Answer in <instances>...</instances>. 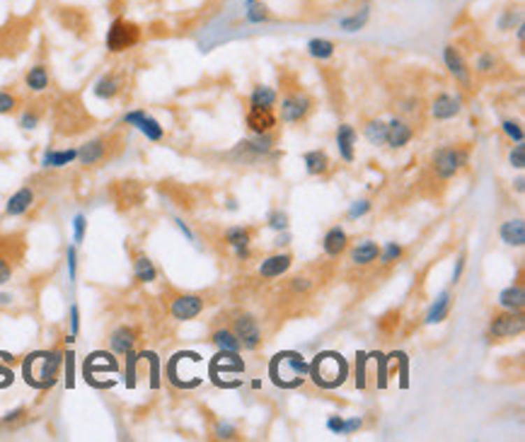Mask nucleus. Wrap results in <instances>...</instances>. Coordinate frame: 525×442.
<instances>
[{"instance_id":"nucleus-33","label":"nucleus","mask_w":525,"mask_h":442,"mask_svg":"<svg viewBox=\"0 0 525 442\" xmlns=\"http://www.w3.org/2000/svg\"><path fill=\"white\" fill-rule=\"evenodd\" d=\"M213 344L218 346V351H225V353H240V348H243V344H240V339L235 336V331H230V329L213 331Z\"/></svg>"},{"instance_id":"nucleus-42","label":"nucleus","mask_w":525,"mask_h":442,"mask_svg":"<svg viewBox=\"0 0 525 442\" xmlns=\"http://www.w3.org/2000/svg\"><path fill=\"white\" fill-rule=\"evenodd\" d=\"M371 208H373V203L368 201V198H359V201H354L349 206V210H346V218L359 220V218H364V215H368Z\"/></svg>"},{"instance_id":"nucleus-38","label":"nucleus","mask_w":525,"mask_h":442,"mask_svg":"<svg viewBox=\"0 0 525 442\" xmlns=\"http://www.w3.org/2000/svg\"><path fill=\"white\" fill-rule=\"evenodd\" d=\"M245 20H247L250 24H261L269 20V8H266L261 0H257V3L247 5V13H245Z\"/></svg>"},{"instance_id":"nucleus-31","label":"nucleus","mask_w":525,"mask_h":442,"mask_svg":"<svg viewBox=\"0 0 525 442\" xmlns=\"http://www.w3.org/2000/svg\"><path fill=\"white\" fill-rule=\"evenodd\" d=\"M278 94L274 87L269 85H257L250 94V107H261V109H274Z\"/></svg>"},{"instance_id":"nucleus-17","label":"nucleus","mask_w":525,"mask_h":442,"mask_svg":"<svg viewBox=\"0 0 525 442\" xmlns=\"http://www.w3.org/2000/svg\"><path fill=\"white\" fill-rule=\"evenodd\" d=\"M356 128L349 124H341L337 128V150H339V157L344 162H354L356 157Z\"/></svg>"},{"instance_id":"nucleus-63","label":"nucleus","mask_w":525,"mask_h":442,"mask_svg":"<svg viewBox=\"0 0 525 442\" xmlns=\"http://www.w3.org/2000/svg\"><path fill=\"white\" fill-rule=\"evenodd\" d=\"M252 389H261V380H254V382H252Z\"/></svg>"},{"instance_id":"nucleus-37","label":"nucleus","mask_w":525,"mask_h":442,"mask_svg":"<svg viewBox=\"0 0 525 442\" xmlns=\"http://www.w3.org/2000/svg\"><path fill=\"white\" fill-rule=\"evenodd\" d=\"M404 254L402 244H397V242H385V244L380 246V254H377V259H380L382 266H392L395 261H400Z\"/></svg>"},{"instance_id":"nucleus-11","label":"nucleus","mask_w":525,"mask_h":442,"mask_svg":"<svg viewBox=\"0 0 525 442\" xmlns=\"http://www.w3.org/2000/svg\"><path fill=\"white\" fill-rule=\"evenodd\" d=\"M460 112H463V99L453 97L448 92H440L431 102V117L436 121H450L458 117Z\"/></svg>"},{"instance_id":"nucleus-20","label":"nucleus","mask_w":525,"mask_h":442,"mask_svg":"<svg viewBox=\"0 0 525 442\" xmlns=\"http://www.w3.org/2000/svg\"><path fill=\"white\" fill-rule=\"evenodd\" d=\"M498 235H501V242L508 246H523L525 244V223L521 218H511L506 223H501L498 228Z\"/></svg>"},{"instance_id":"nucleus-32","label":"nucleus","mask_w":525,"mask_h":442,"mask_svg":"<svg viewBox=\"0 0 525 442\" xmlns=\"http://www.w3.org/2000/svg\"><path fill=\"white\" fill-rule=\"evenodd\" d=\"M371 20V10L368 8H361L359 13L354 15H346V17L339 20V29L341 31H349V34H356V31H361L368 24Z\"/></svg>"},{"instance_id":"nucleus-6","label":"nucleus","mask_w":525,"mask_h":442,"mask_svg":"<svg viewBox=\"0 0 525 442\" xmlns=\"http://www.w3.org/2000/svg\"><path fill=\"white\" fill-rule=\"evenodd\" d=\"M312 109V99L308 97L305 92H293L286 94L281 99V121L283 124H298L310 114Z\"/></svg>"},{"instance_id":"nucleus-43","label":"nucleus","mask_w":525,"mask_h":442,"mask_svg":"<svg viewBox=\"0 0 525 442\" xmlns=\"http://www.w3.org/2000/svg\"><path fill=\"white\" fill-rule=\"evenodd\" d=\"M269 228L274 233H288V215L283 210H271L269 213Z\"/></svg>"},{"instance_id":"nucleus-7","label":"nucleus","mask_w":525,"mask_h":442,"mask_svg":"<svg viewBox=\"0 0 525 442\" xmlns=\"http://www.w3.org/2000/svg\"><path fill=\"white\" fill-rule=\"evenodd\" d=\"M525 329V319L521 312H506L496 314L489 324V334L494 339H513V336H521Z\"/></svg>"},{"instance_id":"nucleus-45","label":"nucleus","mask_w":525,"mask_h":442,"mask_svg":"<svg viewBox=\"0 0 525 442\" xmlns=\"http://www.w3.org/2000/svg\"><path fill=\"white\" fill-rule=\"evenodd\" d=\"M508 162H511L513 170H523L525 167V145L523 143L513 145V150L508 152Z\"/></svg>"},{"instance_id":"nucleus-58","label":"nucleus","mask_w":525,"mask_h":442,"mask_svg":"<svg viewBox=\"0 0 525 442\" xmlns=\"http://www.w3.org/2000/svg\"><path fill=\"white\" fill-rule=\"evenodd\" d=\"M235 256H238L240 261H247L250 256H252V251H250V246H243V249H235Z\"/></svg>"},{"instance_id":"nucleus-4","label":"nucleus","mask_w":525,"mask_h":442,"mask_svg":"<svg viewBox=\"0 0 525 442\" xmlns=\"http://www.w3.org/2000/svg\"><path fill=\"white\" fill-rule=\"evenodd\" d=\"M141 41V27L126 17H117L107 29V49L112 54H124Z\"/></svg>"},{"instance_id":"nucleus-57","label":"nucleus","mask_w":525,"mask_h":442,"mask_svg":"<svg viewBox=\"0 0 525 442\" xmlns=\"http://www.w3.org/2000/svg\"><path fill=\"white\" fill-rule=\"evenodd\" d=\"M20 415H24V408H22V406L15 408V411H10L8 415H3V423H13V420H17Z\"/></svg>"},{"instance_id":"nucleus-29","label":"nucleus","mask_w":525,"mask_h":442,"mask_svg":"<svg viewBox=\"0 0 525 442\" xmlns=\"http://www.w3.org/2000/svg\"><path fill=\"white\" fill-rule=\"evenodd\" d=\"M303 165H305V172L312 177H319L329 170V157L324 150H310L303 155Z\"/></svg>"},{"instance_id":"nucleus-40","label":"nucleus","mask_w":525,"mask_h":442,"mask_svg":"<svg viewBox=\"0 0 525 442\" xmlns=\"http://www.w3.org/2000/svg\"><path fill=\"white\" fill-rule=\"evenodd\" d=\"M501 131L506 133L508 140H513V143H523L525 140V133H523V126L521 121H513V119H506L501 124Z\"/></svg>"},{"instance_id":"nucleus-34","label":"nucleus","mask_w":525,"mask_h":442,"mask_svg":"<svg viewBox=\"0 0 525 442\" xmlns=\"http://www.w3.org/2000/svg\"><path fill=\"white\" fill-rule=\"evenodd\" d=\"M364 135H366V140H368L371 145H385V138H387V124H385V121H380V119L366 121Z\"/></svg>"},{"instance_id":"nucleus-47","label":"nucleus","mask_w":525,"mask_h":442,"mask_svg":"<svg viewBox=\"0 0 525 442\" xmlns=\"http://www.w3.org/2000/svg\"><path fill=\"white\" fill-rule=\"evenodd\" d=\"M39 112H34V109H27V112H22V117H20V126H22L24 131H34L36 126H39Z\"/></svg>"},{"instance_id":"nucleus-50","label":"nucleus","mask_w":525,"mask_h":442,"mask_svg":"<svg viewBox=\"0 0 525 442\" xmlns=\"http://www.w3.org/2000/svg\"><path fill=\"white\" fill-rule=\"evenodd\" d=\"M361 425H364V418H361V415L344 418V435H351V433H356V430H361Z\"/></svg>"},{"instance_id":"nucleus-14","label":"nucleus","mask_w":525,"mask_h":442,"mask_svg":"<svg viewBox=\"0 0 525 442\" xmlns=\"http://www.w3.org/2000/svg\"><path fill=\"white\" fill-rule=\"evenodd\" d=\"M291 264H293V259L288 254H271V256H266V259H261V264H259V276L261 278H266V281H271V278H281L283 273L291 268Z\"/></svg>"},{"instance_id":"nucleus-28","label":"nucleus","mask_w":525,"mask_h":442,"mask_svg":"<svg viewBox=\"0 0 525 442\" xmlns=\"http://www.w3.org/2000/svg\"><path fill=\"white\" fill-rule=\"evenodd\" d=\"M49 82H51V78L44 63L31 66L27 71V75H24V85H27L31 92H44V89H49Z\"/></svg>"},{"instance_id":"nucleus-36","label":"nucleus","mask_w":525,"mask_h":442,"mask_svg":"<svg viewBox=\"0 0 525 442\" xmlns=\"http://www.w3.org/2000/svg\"><path fill=\"white\" fill-rule=\"evenodd\" d=\"M225 242H228V246H233V249H243V246L252 244V233L247 228H243V225H235V228L225 230Z\"/></svg>"},{"instance_id":"nucleus-54","label":"nucleus","mask_w":525,"mask_h":442,"mask_svg":"<svg viewBox=\"0 0 525 442\" xmlns=\"http://www.w3.org/2000/svg\"><path fill=\"white\" fill-rule=\"evenodd\" d=\"M463 271H465V254H460L458 261H455V268H453V283H458L460 278H463Z\"/></svg>"},{"instance_id":"nucleus-35","label":"nucleus","mask_w":525,"mask_h":442,"mask_svg":"<svg viewBox=\"0 0 525 442\" xmlns=\"http://www.w3.org/2000/svg\"><path fill=\"white\" fill-rule=\"evenodd\" d=\"M134 276L138 283H153L157 278V268L153 266V261L148 256H138L134 261Z\"/></svg>"},{"instance_id":"nucleus-1","label":"nucleus","mask_w":525,"mask_h":442,"mask_svg":"<svg viewBox=\"0 0 525 442\" xmlns=\"http://www.w3.org/2000/svg\"><path fill=\"white\" fill-rule=\"evenodd\" d=\"M63 353L61 351H36V353L27 355L22 365L24 382L34 389H49L56 384V375L61 370Z\"/></svg>"},{"instance_id":"nucleus-39","label":"nucleus","mask_w":525,"mask_h":442,"mask_svg":"<svg viewBox=\"0 0 525 442\" xmlns=\"http://www.w3.org/2000/svg\"><path fill=\"white\" fill-rule=\"evenodd\" d=\"M523 22V15L521 10H503V15L498 17V29L501 31H511L513 27H518V24Z\"/></svg>"},{"instance_id":"nucleus-62","label":"nucleus","mask_w":525,"mask_h":442,"mask_svg":"<svg viewBox=\"0 0 525 442\" xmlns=\"http://www.w3.org/2000/svg\"><path fill=\"white\" fill-rule=\"evenodd\" d=\"M523 184H525V182H523V177H521V179H518V182H516V189H518V191H521V193H523Z\"/></svg>"},{"instance_id":"nucleus-8","label":"nucleus","mask_w":525,"mask_h":442,"mask_svg":"<svg viewBox=\"0 0 525 442\" xmlns=\"http://www.w3.org/2000/svg\"><path fill=\"white\" fill-rule=\"evenodd\" d=\"M124 124L138 128L141 133H143L148 140H153V143H160L162 135H165V128L160 126V121L153 119L150 114H145L143 109H134V112L124 114Z\"/></svg>"},{"instance_id":"nucleus-10","label":"nucleus","mask_w":525,"mask_h":442,"mask_svg":"<svg viewBox=\"0 0 525 442\" xmlns=\"http://www.w3.org/2000/svg\"><path fill=\"white\" fill-rule=\"evenodd\" d=\"M233 331L240 339V344H243V348L257 351L261 346V329H259V324H257V319L250 317V314H243V317L235 319Z\"/></svg>"},{"instance_id":"nucleus-13","label":"nucleus","mask_w":525,"mask_h":442,"mask_svg":"<svg viewBox=\"0 0 525 442\" xmlns=\"http://www.w3.org/2000/svg\"><path fill=\"white\" fill-rule=\"evenodd\" d=\"M412 138H414V131H412V126H409L407 121H402V119H397V117L387 121L385 145H390V147H395V150H400V147L407 145Z\"/></svg>"},{"instance_id":"nucleus-64","label":"nucleus","mask_w":525,"mask_h":442,"mask_svg":"<svg viewBox=\"0 0 525 442\" xmlns=\"http://www.w3.org/2000/svg\"><path fill=\"white\" fill-rule=\"evenodd\" d=\"M245 3H247V5H252V3H257V0H245Z\"/></svg>"},{"instance_id":"nucleus-51","label":"nucleus","mask_w":525,"mask_h":442,"mask_svg":"<svg viewBox=\"0 0 525 442\" xmlns=\"http://www.w3.org/2000/svg\"><path fill=\"white\" fill-rule=\"evenodd\" d=\"M327 428L332 430L334 435H344V418H341V415H329Z\"/></svg>"},{"instance_id":"nucleus-21","label":"nucleus","mask_w":525,"mask_h":442,"mask_svg":"<svg viewBox=\"0 0 525 442\" xmlns=\"http://www.w3.org/2000/svg\"><path fill=\"white\" fill-rule=\"evenodd\" d=\"M377 254H380V246L373 240H364L351 249V264L354 266H371L377 261Z\"/></svg>"},{"instance_id":"nucleus-23","label":"nucleus","mask_w":525,"mask_h":442,"mask_svg":"<svg viewBox=\"0 0 525 442\" xmlns=\"http://www.w3.org/2000/svg\"><path fill=\"white\" fill-rule=\"evenodd\" d=\"M450 307H453V295H450V290L438 293V297L433 300L426 312V324H440L450 314Z\"/></svg>"},{"instance_id":"nucleus-12","label":"nucleus","mask_w":525,"mask_h":442,"mask_svg":"<svg viewBox=\"0 0 525 442\" xmlns=\"http://www.w3.org/2000/svg\"><path fill=\"white\" fill-rule=\"evenodd\" d=\"M443 63H445V68H448V73L458 82H463V85L470 82V68H467V61L463 59L458 46H453V44L443 46Z\"/></svg>"},{"instance_id":"nucleus-2","label":"nucleus","mask_w":525,"mask_h":442,"mask_svg":"<svg viewBox=\"0 0 525 442\" xmlns=\"http://www.w3.org/2000/svg\"><path fill=\"white\" fill-rule=\"evenodd\" d=\"M308 377H312V382L322 389H337L349 377V362L334 351H324L310 362Z\"/></svg>"},{"instance_id":"nucleus-25","label":"nucleus","mask_w":525,"mask_h":442,"mask_svg":"<svg viewBox=\"0 0 525 442\" xmlns=\"http://www.w3.org/2000/svg\"><path fill=\"white\" fill-rule=\"evenodd\" d=\"M92 92H94V97L104 99V102H107V99H114L119 92H122V80H119L117 75H112V73H107V75H102L97 82H94Z\"/></svg>"},{"instance_id":"nucleus-9","label":"nucleus","mask_w":525,"mask_h":442,"mask_svg":"<svg viewBox=\"0 0 525 442\" xmlns=\"http://www.w3.org/2000/svg\"><path fill=\"white\" fill-rule=\"evenodd\" d=\"M203 307H206V302H203L201 295H180V297L172 300L170 314L177 322H189V319H196L203 312Z\"/></svg>"},{"instance_id":"nucleus-19","label":"nucleus","mask_w":525,"mask_h":442,"mask_svg":"<svg viewBox=\"0 0 525 442\" xmlns=\"http://www.w3.org/2000/svg\"><path fill=\"white\" fill-rule=\"evenodd\" d=\"M109 346L117 355H129L136 346V331L131 326H119L109 336Z\"/></svg>"},{"instance_id":"nucleus-3","label":"nucleus","mask_w":525,"mask_h":442,"mask_svg":"<svg viewBox=\"0 0 525 442\" xmlns=\"http://www.w3.org/2000/svg\"><path fill=\"white\" fill-rule=\"evenodd\" d=\"M310 370V362L296 351H283V353L274 355V360L269 362V377L274 380L276 387L293 389L298 384L305 382Z\"/></svg>"},{"instance_id":"nucleus-18","label":"nucleus","mask_w":525,"mask_h":442,"mask_svg":"<svg viewBox=\"0 0 525 442\" xmlns=\"http://www.w3.org/2000/svg\"><path fill=\"white\" fill-rule=\"evenodd\" d=\"M247 126L252 133H269L276 126V117L271 109H261V107H250L247 112Z\"/></svg>"},{"instance_id":"nucleus-41","label":"nucleus","mask_w":525,"mask_h":442,"mask_svg":"<svg viewBox=\"0 0 525 442\" xmlns=\"http://www.w3.org/2000/svg\"><path fill=\"white\" fill-rule=\"evenodd\" d=\"M496 56L491 54V51H482L480 56H477V61H475V71L477 73H482V75H487V73H494V68H496Z\"/></svg>"},{"instance_id":"nucleus-53","label":"nucleus","mask_w":525,"mask_h":442,"mask_svg":"<svg viewBox=\"0 0 525 442\" xmlns=\"http://www.w3.org/2000/svg\"><path fill=\"white\" fill-rule=\"evenodd\" d=\"M78 331H80V309H78V304H73L71 307V336H78Z\"/></svg>"},{"instance_id":"nucleus-52","label":"nucleus","mask_w":525,"mask_h":442,"mask_svg":"<svg viewBox=\"0 0 525 442\" xmlns=\"http://www.w3.org/2000/svg\"><path fill=\"white\" fill-rule=\"evenodd\" d=\"M10 278H13V266H10L8 259H3V256H0V286H5Z\"/></svg>"},{"instance_id":"nucleus-30","label":"nucleus","mask_w":525,"mask_h":442,"mask_svg":"<svg viewBox=\"0 0 525 442\" xmlns=\"http://www.w3.org/2000/svg\"><path fill=\"white\" fill-rule=\"evenodd\" d=\"M245 150H250L252 155H269L274 150V133H252V140H245Z\"/></svg>"},{"instance_id":"nucleus-26","label":"nucleus","mask_w":525,"mask_h":442,"mask_svg":"<svg viewBox=\"0 0 525 442\" xmlns=\"http://www.w3.org/2000/svg\"><path fill=\"white\" fill-rule=\"evenodd\" d=\"M523 304H525V293L521 286H511L498 295V307L506 309V312H523Z\"/></svg>"},{"instance_id":"nucleus-24","label":"nucleus","mask_w":525,"mask_h":442,"mask_svg":"<svg viewBox=\"0 0 525 442\" xmlns=\"http://www.w3.org/2000/svg\"><path fill=\"white\" fill-rule=\"evenodd\" d=\"M346 246H349V237L341 228H332L327 230V235H324L322 240V249L327 256H341L346 251Z\"/></svg>"},{"instance_id":"nucleus-60","label":"nucleus","mask_w":525,"mask_h":442,"mask_svg":"<svg viewBox=\"0 0 525 442\" xmlns=\"http://www.w3.org/2000/svg\"><path fill=\"white\" fill-rule=\"evenodd\" d=\"M225 208H228V210H238V201H233V198H230L228 206H225Z\"/></svg>"},{"instance_id":"nucleus-15","label":"nucleus","mask_w":525,"mask_h":442,"mask_svg":"<svg viewBox=\"0 0 525 442\" xmlns=\"http://www.w3.org/2000/svg\"><path fill=\"white\" fill-rule=\"evenodd\" d=\"M31 206H34V191H31L29 186H22L8 198V203H5V215L17 218V215L27 213Z\"/></svg>"},{"instance_id":"nucleus-16","label":"nucleus","mask_w":525,"mask_h":442,"mask_svg":"<svg viewBox=\"0 0 525 442\" xmlns=\"http://www.w3.org/2000/svg\"><path fill=\"white\" fill-rule=\"evenodd\" d=\"M75 160H78L75 147H66V150L46 147L44 155H41V167H46V170H61V167H68L71 162H75Z\"/></svg>"},{"instance_id":"nucleus-22","label":"nucleus","mask_w":525,"mask_h":442,"mask_svg":"<svg viewBox=\"0 0 525 442\" xmlns=\"http://www.w3.org/2000/svg\"><path fill=\"white\" fill-rule=\"evenodd\" d=\"M104 155H107V143H104L102 138L87 140L85 145L78 147V160H80V165H85V167L97 165Z\"/></svg>"},{"instance_id":"nucleus-59","label":"nucleus","mask_w":525,"mask_h":442,"mask_svg":"<svg viewBox=\"0 0 525 442\" xmlns=\"http://www.w3.org/2000/svg\"><path fill=\"white\" fill-rule=\"evenodd\" d=\"M516 36H518V41H521V44H523V39H525V24H523V22L516 27Z\"/></svg>"},{"instance_id":"nucleus-61","label":"nucleus","mask_w":525,"mask_h":442,"mask_svg":"<svg viewBox=\"0 0 525 442\" xmlns=\"http://www.w3.org/2000/svg\"><path fill=\"white\" fill-rule=\"evenodd\" d=\"M10 302V295H0V304H8Z\"/></svg>"},{"instance_id":"nucleus-46","label":"nucleus","mask_w":525,"mask_h":442,"mask_svg":"<svg viewBox=\"0 0 525 442\" xmlns=\"http://www.w3.org/2000/svg\"><path fill=\"white\" fill-rule=\"evenodd\" d=\"M17 107V97L8 89H0V114H13Z\"/></svg>"},{"instance_id":"nucleus-44","label":"nucleus","mask_w":525,"mask_h":442,"mask_svg":"<svg viewBox=\"0 0 525 442\" xmlns=\"http://www.w3.org/2000/svg\"><path fill=\"white\" fill-rule=\"evenodd\" d=\"M85 233H87V218L82 213H78L75 218H73V242H75V244H82Z\"/></svg>"},{"instance_id":"nucleus-49","label":"nucleus","mask_w":525,"mask_h":442,"mask_svg":"<svg viewBox=\"0 0 525 442\" xmlns=\"http://www.w3.org/2000/svg\"><path fill=\"white\" fill-rule=\"evenodd\" d=\"M68 276H71V281H75V271H78V251L75 246H68Z\"/></svg>"},{"instance_id":"nucleus-5","label":"nucleus","mask_w":525,"mask_h":442,"mask_svg":"<svg viewBox=\"0 0 525 442\" xmlns=\"http://www.w3.org/2000/svg\"><path fill=\"white\" fill-rule=\"evenodd\" d=\"M467 162H470L467 150H460V147L453 145H443L433 152V172L440 179H453Z\"/></svg>"},{"instance_id":"nucleus-27","label":"nucleus","mask_w":525,"mask_h":442,"mask_svg":"<svg viewBox=\"0 0 525 442\" xmlns=\"http://www.w3.org/2000/svg\"><path fill=\"white\" fill-rule=\"evenodd\" d=\"M308 56L315 61H329L337 51V44L332 39H322V36H315V39L308 41Z\"/></svg>"},{"instance_id":"nucleus-48","label":"nucleus","mask_w":525,"mask_h":442,"mask_svg":"<svg viewBox=\"0 0 525 442\" xmlns=\"http://www.w3.org/2000/svg\"><path fill=\"white\" fill-rule=\"evenodd\" d=\"M216 438L218 440H235L238 438V428L230 423H218L216 425Z\"/></svg>"},{"instance_id":"nucleus-55","label":"nucleus","mask_w":525,"mask_h":442,"mask_svg":"<svg viewBox=\"0 0 525 442\" xmlns=\"http://www.w3.org/2000/svg\"><path fill=\"white\" fill-rule=\"evenodd\" d=\"M293 290H296V293L310 290V281H308V278H293Z\"/></svg>"},{"instance_id":"nucleus-56","label":"nucleus","mask_w":525,"mask_h":442,"mask_svg":"<svg viewBox=\"0 0 525 442\" xmlns=\"http://www.w3.org/2000/svg\"><path fill=\"white\" fill-rule=\"evenodd\" d=\"M175 223H177V228H180V233H182V235H185V237H187V240H189V242H194V233H192V230H189V228H187V223H185V220H180V218H177V220H175Z\"/></svg>"}]
</instances>
